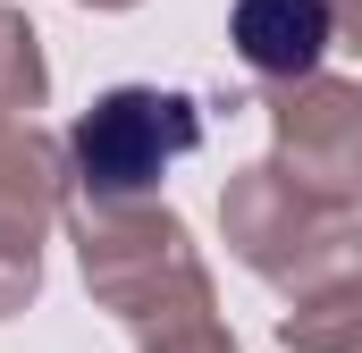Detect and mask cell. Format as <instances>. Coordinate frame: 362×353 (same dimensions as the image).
<instances>
[{"label": "cell", "instance_id": "obj_4", "mask_svg": "<svg viewBox=\"0 0 362 353\" xmlns=\"http://www.w3.org/2000/svg\"><path fill=\"white\" fill-rule=\"evenodd\" d=\"M262 109H270V160L295 169L320 193H354L362 202V76H295V85H262Z\"/></svg>", "mask_w": 362, "mask_h": 353}, {"label": "cell", "instance_id": "obj_12", "mask_svg": "<svg viewBox=\"0 0 362 353\" xmlns=\"http://www.w3.org/2000/svg\"><path fill=\"white\" fill-rule=\"evenodd\" d=\"M76 8H144V0H76Z\"/></svg>", "mask_w": 362, "mask_h": 353}, {"label": "cell", "instance_id": "obj_1", "mask_svg": "<svg viewBox=\"0 0 362 353\" xmlns=\"http://www.w3.org/2000/svg\"><path fill=\"white\" fill-rule=\"evenodd\" d=\"M59 227L76 244L93 311H110L127 337L135 328H160V320H185V311H219L211 261H202L194 227H185L160 193H135V202L68 193V219Z\"/></svg>", "mask_w": 362, "mask_h": 353}, {"label": "cell", "instance_id": "obj_2", "mask_svg": "<svg viewBox=\"0 0 362 353\" xmlns=\"http://www.w3.org/2000/svg\"><path fill=\"white\" fill-rule=\"evenodd\" d=\"M219 236L262 286L303 294V286H329V277L362 269V202L320 193L278 160H245L219 185Z\"/></svg>", "mask_w": 362, "mask_h": 353}, {"label": "cell", "instance_id": "obj_6", "mask_svg": "<svg viewBox=\"0 0 362 353\" xmlns=\"http://www.w3.org/2000/svg\"><path fill=\"white\" fill-rule=\"evenodd\" d=\"M228 51L262 85H295L337 51V17H329V0H236L228 8Z\"/></svg>", "mask_w": 362, "mask_h": 353}, {"label": "cell", "instance_id": "obj_7", "mask_svg": "<svg viewBox=\"0 0 362 353\" xmlns=\"http://www.w3.org/2000/svg\"><path fill=\"white\" fill-rule=\"evenodd\" d=\"M278 345H286V353H362V269L286 294V311H278Z\"/></svg>", "mask_w": 362, "mask_h": 353}, {"label": "cell", "instance_id": "obj_8", "mask_svg": "<svg viewBox=\"0 0 362 353\" xmlns=\"http://www.w3.org/2000/svg\"><path fill=\"white\" fill-rule=\"evenodd\" d=\"M51 101V59H42V34L25 8L0 0V118H34Z\"/></svg>", "mask_w": 362, "mask_h": 353}, {"label": "cell", "instance_id": "obj_10", "mask_svg": "<svg viewBox=\"0 0 362 353\" xmlns=\"http://www.w3.org/2000/svg\"><path fill=\"white\" fill-rule=\"evenodd\" d=\"M42 294V244H0V320H17Z\"/></svg>", "mask_w": 362, "mask_h": 353}, {"label": "cell", "instance_id": "obj_9", "mask_svg": "<svg viewBox=\"0 0 362 353\" xmlns=\"http://www.w3.org/2000/svg\"><path fill=\"white\" fill-rule=\"evenodd\" d=\"M135 353H245V345L219 311H185V320H160V328H135Z\"/></svg>", "mask_w": 362, "mask_h": 353}, {"label": "cell", "instance_id": "obj_11", "mask_svg": "<svg viewBox=\"0 0 362 353\" xmlns=\"http://www.w3.org/2000/svg\"><path fill=\"white\" fill-rule=\"evenodd\" d=\"M329 17H337V51L362 59V0H329Z\"/></svg>", "mask_w": 362, "mask_h": 353}, {"label": "cell", "instance_id": "obj_5", "mask_svg": "<svg viewBox=\"0 0 362 353\" xmlns=\"http://www.w3.org/2000/svg\"><path fill=\"white\" fill-rule=\"evenodd\" d=\"M68 135L42 118H0V244H42L68 219Z\"/></svg>", "mask_w": 362, "mask_h": 353}, {"label": "cell", "instance_id": "obj_3", "mask_svg": "<svg viewBox=\"0 0 362 353\" xmlns=\"http://www.w3.org/2000/svg\"><path fill=\"white\" fill-rule=\"evenodd\" d=\"M202 101L177 85H110L93 92L68 126V176L93 202H135L160 193V176L202 152Z\"/></svg>", "mask_w": 362, "mask_h": 353}]
</instances>
